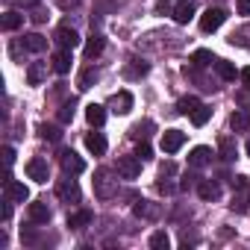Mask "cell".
I'll return each mask as SVG.
<instances>
[{
  "label": "cell",
  "instance_id": "obj_1",
  "mask_svg": "<svg viewBox=\"0 0 250 250\" xmlns=\"http://www.w3.org/2000/svg\"><path fill=\"white\" fill-rule=\"evenodd\" d=\"M94 194H97L100 200H109V197L118 194V180H112V171L100 168V171L94 174Z\"/></svg>",
  "mask_w": 250,
  "mask_h": 250
},
{
  "label": "cell",
  "instance_id": "obj_2",
  "mask_svg": "<svg viewBox=\"0 0 250 250\" xmlns=\"http://www.w3.org/2000/svg\"><path fill=\"white\" fill-rule=\"evenodd\" d=\"M115 171H118L121 180H136V177L142 174V159H139L136 153H133V156H121L118 165H115Z\"/></svg>",
  "mask_w": 250,
  "mask_h": 250
},
{
  "label": "cell",
  "instance_id": "obj_3",
  "mask_svg": "<svg viewBox=\"0 0 250 250\" xmlns=\"http://www.w3.org/2000/svg\"><path fill=\"white\" fill-rule=\"evenodd\" d=\"M224 21H227V12L218 9V6H209V9L200 15V30H203V33H215Z\"/></svg>",
  "mask_w": 250,
  "mask_h": 250
},
{
  "label": "cell",
  "instance_id": "obj_4",
  "mask_svg": "<svg viewBox=\"0 0 250 250\" xmlns=\"http://www.w3.org/2000/svg\"><path fill=\"white\" fill-rule=\"evenodd\" d=\"M59 165H62V171H65V174H71V177H77V174H83V171H85L83 156H77L74 150H59Z\"/></svg>",
  "mask_w": 250,
  "mask_h": 250
},
{
  "label": "cell",
  "instance_id": "obj_5",
  "mask_svg": "<svg viewBox=\"0 0 250 250\" xmlns=\"http://www.w3.org/2000/svg\"><path fill=\"white\" fill-rule=\"evenodd\" d=\"M56 197L65 200V203H80L83 191H80V186H77L74 180H59V183H56Z\"/></svg>",
  "mask_w": 250,
  "mask_h": 250
},
{
  "label": "cell",
  "instance_id": "obj_6",
  "mask_svg": "<svg viewBox=\"0 0 250 250\" xmlns=\"http://www.w3.org/2000/svg\"><path fill=\"white\" fill-rule=\"evenodd\" d=\"M56 44L59 47H68V50H74V47H80V33L74 30V27H68V24H62L59 30H56Z\"/></svg>",
  "mask_w": 250,
  "mask_h": 250
},
{
  "label": "cell",
  "instance_id": "obj_7",
  "mask_svg": "<svg viewBox=\"0 0 250 250\" xmlns=\"http://www.w3.org/2000/svg\"><path fill=\"white\" fill-rule=\"evenodd\" d=\"M27 177L36 180V183H47V177H50V171H47V159H42V156L30 159V162H27Z\"/></svg>",
  "mask_w": 250,
  "mask_h": 250
},
{
  "label": "cell",
  "instance_id": "obj_8",
  "mask_svg": "<svg viewBox=\"0 0 250 250\" xmlns=\"http://www.w3.org/2000/svg\"><path fill=\"white\" fill-rule=\"evenodd\" d=\"M183 145H186V133H180V130L162 133V150H165V153H177Z\"/></svg>",
  "mask_w": 250,
  "mask_h": 250
},
{
  "label": "cell",
  "instance_id": "obj_9",
  "mask_svg": "<svg viewBox=\"0 0 250 250\" xmlns=\"http://www.w3.org/2000/svg\"><path fill=\"white\" fill-rule=\"evenodd\" d=\"M212 147H206V145H200V147H194L191 153H188V165L191 168H206L209 162H212Z\"/></svg>",
  "mask_w": 250,
  "mask_h": 250
},
{
  "label": "cell",
  "instance_id": "obj_10",
  "mask_svg": "<svg viewBox=\"0 0 250 250\" xmlns=\"http://www.w3.org/2000/svg\"><path fill=\"white\" fill-rule=\"evenodd\" d=\"M6 186V197L9 200H15V203H24V200H30V188L24 186V183H18V180H9V183H3Z\"/></svg>",
  "mask_w": 250,
  "mask_h": 250
},
{
  "label": "cell",
  "instance_id": "obj_11",
  "mask_svg": "<svg viewBox=\"0 0 250 250\" xmlns=\"http://www.w3.org/2000/svg\"><path fill=\"white\" fill-rule=\"evenodd\" d=\"M71 65H74V59H71V50H68V47H62V50L53 53V71H56V74H68Z\"/></svg>",
  "mask_w": 250,
  "mask_h": 250
},
{
  "label": "cell",
  "instance_id": "obj_12",
  "mask_svg": "<svg viewBox=\"0 0 250 250\" xmlns=\"http://www.w3.org/2000/svg\"><path fill=\"white\" fill-rule=\"evenodd\" d=\"M194 18V3L191 0H180V3L174 6V21L177 24H188Z\"/></svg>",
  "mask_w": 250,
  "mask_h": 250
},
{
  "label": "cell",
  "instance_id": "obj_13",
  "mask_svg": "<svg viewBox=\"0 0 250 250\" xmlns=\"http://www.w3.org/2000/svg\"><path fill=\"white\" fill-rule=\"evenodd\" d=\"M85 121L91 124V127H103L106 124V109L100 103H88L85 106Z\"/></svg>",
  "mask_w": 250,
  "mask_h": 250
},
{
  "label": "cell",
  "instance_id": "obj_14",
  "mask_svg": "<svg viewBox=\"0 0 250 250\" xmlns=\"http://www.w3.org/2000/svg\"><path fill=\"white\" fill-rule=\"evenodd\" d=\"M44 77H47V62H33V65L27 68V83H30V85H42Z\"/></svg>",
  "mask_w": 250,
  "mask_h": 250
},
{
  "label": "cell",
  "instance_id": "obj_15",
  "mask_svg": "<svg viewBox=\"0 0 250 250\" xmlns=\"http://www.w3.org/2000/svg\"><path fill=\"white\" fill-rule=\"evenodd\" d=\"M197 194H200V200H218L221 197V186L212 183V180H200L197 183Z\"/></svg>",
  "mask_w": 250,
  "mask_h": 250
},
{
  "label": "cell",
  "instance_id": "obj_16",
  "mask_svg": "<svg viewBox=\"0 0 250 250\" xmlns=\"http://www.w3.org/2000/svg\"><path fill=\"white\" fill-rule=\"evenodd\" d=\"M30 221H33V224H47V221H50V209H47L44 200L30 203Z\"/></svg>",
  "mask_w": 250,
  "mask_h": 250
},
{
  "label": "cell",
  "instance_id": "obj_17",
  "mask_svg": "<svg viewBox=\"0 0 250 250\" xmlns=\"http://www.w3.org/2000/svg\"><path fill=\"white\" fill-rule=\"evenodd\" d=\"M94 221V215H91V209H80V212H74V215H68V227L71 229H83V227H88Z\"/></svg>",
  "mask_w": 250,
  "mask_h": 250
},
{
  "label": "cell",
  "instance_id": "obj_18",
  "mask_svg": "<svg viewBox=\"0 0 250 250\" xmlns=\"http://www.w3.org/2000/svg\"><path fill=\"white\" fill-rule=\"evenodd\" d=\"M112 106H115L112 112H118V115H127V112L133 109V94H130V91H121V94H115V97H112Z\"/></svg>",
  "mask_w": 250,
  "mask_h": 250
},
{
  "label": "cell",
  "instance_id": "obj_19",
  "mask_svg": "<svg viewBox=\"0 0 250 250\" xmlns=\"http://www.w3.org/2000/svg\"><path fill=\"white\" fill-rule=\"evenodd\" d=\"M85 147H88V153L103 156V153H106V139H103L100 133H88V136H85Z\"/></svg>",
  "mask_w": 250,
  "mask_h": 250
},
{
  "label": "cell",
  "instance_id": "obj_20",
  "mask_svg": "<svg viewBox=\"0 0 250 250\" xmlns=\"http://www.w3.org/2000/svg\"><path fill=\"white\" fill-rule=\"evenodd\" d=\"M229 127H232L235 133H250V112H232Z\"/></svg>",
  "mask_w": 250,
  "mask_h": 250
},
{
  "label": "cell",
  "instance_id": "obj_21",
  "mask_svg": "<svg viewBox=\"0 0 250 250\" xmlns=\"http://www.w3.org/2000/svg\"><path fill=\"white\" fill-rule=\"evenodd\" d=\"M103 47H106V39H103L100 33H94V36L85 42V56H88V59H94V56H100V53H103Z\"/></svg>",
  "mask_w": 250,
  "mask_h": 250
},
{
  "label": "cell",
  "instance_id": "obj_22",
  "mask_svg": "<svg viewBox=\"0 0 250 250\" xmlns=\"http://www.w3.org/2000/svg\"><path fill=\"white\" fill-rule=\"evenodd\" d=\"M24 47L33 50V53H42V50H47V39L39 36V33H30V36H24Z\"/></svg>",
  "mask_w": 250,
  "mask_h": 250
},
{
  "label": "cell",
  "instance_id": "obj_23",
  "mask_svg": "<svg viewBox=\"0 0 250 250\" xmlns=\"http://www.w3.org/2000/svg\"><path fill=\"white\" fill-rule=\"evenodd\" d=\"M133 212H136L139 218H159V206H153V203H147V200H139V203L133 206Z\"/></svg>",
  "mask_w": 250,
  "mask_h": 250
},
{
  "label": "cell",
  "instance_id": "obj_24",
  "mask_svg": "<svg viewBox=\"0 0 250 250\" xmlns=\"http://www.w3.org/2000/svg\"><path fill=\"white\" fill-rule=\"evenodd\" d=\"M215 71H218V77L221 80H235V65L232 62H224V59H215Z\"/></svg>",
  "mask_w": 250,
  "mask_h": 250
},
{
  "label": "cell",
  "instance_id": "obj_25",
  "mask_svg": "<svg viewBox=\"0 0 250 250\" xmlns=\"http://www.w3.org/2000/svg\"><path fill=\"white\" fill-rule=\"evenodd\" d=\"M21 24H24V15H18V12H6V15H3V21H0V27H3L6 33L18 30Z\"/></svg>",
  "mask_w": 250,
  "mask_h": 250
},
{
  "label": "cell",
  "instance_id": "obj_26",
  "mask_svg": "<svg viewBox=\"0 0 250 250\" xmlns=\"http://www.w3.org/2000/svg\"><path fill=\"white\" fill-rule=\"evenodd\" d=\"M218 150H221V159L224 162H232L235 159V142L232 139H221L218 142Z\"/></svg>",
  "mask_w": 250,
  "mask_h": 250
},
{
  "label": "cell",
  "instance_id": "obj_27",
  "mask_svg": "<svg viewBox=\"0 0 250 250\" xmlns=\"http://www.w3.org/2000/svg\"><path fill=\"white\" fill-rule=\"evenodd\" d=\"M209 118H212V109H209V106H203V103L191 112V124H194V127H203Z\"/></svg>",
  "mask_w": 250,
  "mask_h": 250
},
{
  "label": "cell",
  "instance_id": "obj_28",
  "mask_svg": "<svg viewBox=\"0 0 250 250\" xmlns=\"http://www.w3.org/2000/svg\"><path fill=\"white\" fill-rule=\"evenodd\" d=\"M150 247H153V250H168V247H171V238H168V232H165V229L153 232V235H150Z\"/></svg>",
  "mask_w": 250,
  "mask_h": 250
},
{
  "label": "cell",
  "instance_id": "obj_29",
  "mask_svg": "<svg viewBox=\"0 0 250 250\" xmlns=\"http://www.w3.org/2000/svg\"><path fill=\"white\" fill-rule=\"evenodd\" d=\"M197 106H200V100H197V97H191V94H188V97H183V100H180V103H177V112H183V115H191V112H194V109H197Z\"/></svg>",
  "mask_w": 250,
  "mask_h": 250
},
{
  "label": "cell",
  "instance_id": "obj_30",
  "mask_svg": "<svg viewBox=\"0 0 250 250\" xmlns=\"http://www.w3.org/2000/svg\"><path fill=\"white\" fill-rule=\"evenodd\" d=\"M42 139H44V142H59V139H62V130L53 127V124H44V127H42Z\"/></svg>",
  "mask_w": 250,
  "mask_h": 250
},
{
  "label": "cell",
  "instance_id": "obj_31",
  "mask_svg": "<svg viewBox=\"0 0 250 250\" xmlns=\"http://www.w3.org/2000/svg\"><path fill=\"white\" fill-rule=\"evenodd\" d=\"M147 71H150V65H147L145 59H133V65H130V71H127V74H130V77H145Z\"/></svg>",
  "mask_w": 250,
  "mask_h": 250
},
{
  "label": "cell",
  "instance_id": "obj_32",
  "mask_svg": "<svg viewBox=\"0 0 250 250\" xmlns=\"http://www.w3.org/2000/svg\"><path fill=\"white\" fill-rule=\"evenodd\" d=\"M74 109H77V103H74V100L62 103V109H59V124H71V118H74Z\"/></svg>",
  "mask_w": 250,
  "mask_h": 250
},
{
  "label": "cell",
  "instance_id": "obj_33",
  "mask_svg": "<svg viewBox=\"0 0 250 250\" xmlns=\"http://www.w3.org/2000/svg\"><path fill=\"white\" fill-rule=\"evenodd\" d=\"M194 65H197V68H206V65H215V56H212L209 50H197V53H194Z\"/></svg>",
  "mask_w": 250,
  "mask_h": 250
},
{
  "label": "cell",
  "instance_id": "obj_34",
  "mask_svg": "<svg viewBox=\"0 0 250 250\" xmlns=\"http://www.w3.org/2000/svg\"><path fill=\"white\" fill-rule=\"evenodd\" d=\"M94 83H97V71H91V68H88V71H83V74H80V88H91Z\"/></svg>",
  "mask_w": 250,
  "mask_h": 250
},
{
  "label": "cell",
  "instance_id": "obj_35",
  "mask_svg": "<svg viewBox=\"0 0 250 250\" xmlns=\"http://www.w3.org/2000/svg\"><path fill=\"white\" fill-rule=\"evenodd\" d=\"M136 156H139V159H142V162H147V159H150V156H153V147H150V145H147V142H142V145H139V147H136Z\"/></svg>",
  "mask_w": 250,
  "mask_h": 250
},
{
  "label": "cell",
  "instance_id": "obj_36",
  "mask_svg": "<svg viewBox=\"0 0 250 250\" xmlns=\"http://www.w3.org/2000/svg\"><path fill=\"white\" fill-rule=\"evenodd\" d=\"M21 241H24V244H36V241H39V232H36L33 227H27V229H21Z\"/></svg>",
  "mask_w": 250,
  "mask_h": 250
},
{
  "label": "cell",
  "instance_id": "obj_37",
  "mask_svg": "<svg viewBox=\"0 0 250 250\" xmlns=\"http://www.w3.org/2000/svg\"><path fill=\"white\" fill-rule=\"evenodd\" d=\"M156 188H159L162 194H174V191H177V186H174V183H168L165 177H159V183H156Z\"/></svg>",
  "mask_w": 250,
  "mask_h": 250
},
{
  "label": "cell",
  "instance_id": "obj_38",
  "mask_svg": "<svg viewBox=\"0 0 250 250\" xmlns=\"http://www.w3.org/2000/svg\"><path fill=\"white\" fill-rule=\"evenodd\" d=\"M235 103H238V106H244V109H250V88L238 91V94H235Z\"/></svg>",
  "mask_w": 250,
  "mask_h": 250
},
{
  "label": "cell",
  "instance_id": "obj_39",
  "mask_svg": "<svg viewBox=\"0 0 250 250\" xmlns=\"http://www.w3.org/2000/svg\"><path fill=\"white\" fill-rule=\"evenodd\" d=\"M229 206H232L235 212H244V209H247V197H244V194H238V197H232V203H229Z\"/></svg>",
  "mask_w": 250,
  "mask_h": 250
},
{
  "label": "cell",
  "instance_id": "obj_40",
  "mask_svg": "<svg viewBox=\"0 0 250 250\" xmlns=\"http://www.w3.org/2000/svg\"><path fill=\"white\" fill-rule=\"evenodd\" d=\"M174 174H177V165H174V162H165V165L159 168V177H174Z\"/></svg>",
  "mask_w": 250,
  "mask_h": 250
},
{
  "label": "cell",
  "instance_id": "obj_41",
  "mask_svg": "<svg viewBox=\"0 0 250 250\" xmlns=\"http://www.w3.org/2000/svg\"><path fill=\"white\" fill-rule=\"evenodd\" d=\"M235 12L238 15H250V0H235Z\"/></svg>",
  "mask_w": 250,
  "mask_h": 250
},
{
  "label": "cell",
  "instance_id": "obj_42",
  "mask_svg": "<svg viewBox=\"0 0 250 250\" xmlns=\"http://www.w3.org/2000/svg\"><path fill=\"white\" fill-rule=\"evenodd\" d=\"M229 183H232V188H238V191H244V188H247V177H241V174H238V177H232Z\"/></svg>",
  "mask_w": 250,
  "mask_h": 250
},
{
  "label": "cell",
  "instance_id": "obj_43",
  "mask_svg": "<svg viewBox=\"0 0 250 250\" xmlns=\"http://www.w3.org/2000/svg\"><path fill=\"white\" fill-rule=\"evenodd\" d=\"M3 162H6V168H9V165H12V162H15V150H12V147H9V145H6V147H3Z\"/></svg>",
  "mask_w": 250,
  "mask_h": 250
},
{
  "label": "cell",
  "instance_id": "obj_44",
  "mask_svg": "<svg viewBox=\"0 0 250 250\" xmlns=\"http://www.w3.org/2000/svg\"><path fill=\"white\" fill-rule=\"evenodd\" d=\"M191 186H197V177H194V174H191V177H186V180L180 183V188H183V191H188Z\"/></svg>",
  "mask_w": 250,
  "mask_h": 250
},
{
  "label": "cell",
  "instance_id": "obj_45",
  "mask_svg": "<svg viewBox=\"0 0 250 250\" xmlns=\"http://www.w3.org/2000/svg\"><path fill=\"white\" fill-rule=\"evenodd\" d=\"M238 77H241L244 88H250V68H241V71H238Z\"/></svg>",
  "mask_w": 250,
  "mask_h": 250
},
{
  "label": "cell",
  "instance_id": "obj_46",
  "mask_svg": "<svg viewBox=\"0 0 250 250\" xmlns=\"http://www.w3.org/2000/svg\"><path fill=\"white\" fill-rule=\"evenodd\" d=\"M33 21H36V24H44V21H47V15H44L42 9H36V12H33Z\"/></svg>",
  "mask_w": 250,
  "mask_h": 250
},
{
  "label": "cell",
  "instance_id": "obj_47",
  "mask_svg": "<svg viewBox=\"0 0 250 250\" xmlns=\"http://www.w3.org/2000/svg\"><path fill=\"white\" fill-rule=\"evenodd\" d=\"M62 9H71V6H80V0H59Z\"/></svg>",
  "mask_w": 250,
  "mask_h": 250
},
{
  "label": "cell",
  "instance_id": "obj_48",
  "mask_svg": "<svg viewBox=\"0 0 250 250\" xmlns=\"http://www.w3.org/2000/svg\"><path fill=\"white\" fill-rule=\"evenodd\" d=\"M244 150H247V156H250V142H247V145H244Z\"/></svg>",
  "mask_w": 250,
  "mask_h": 250
},
{
  "label": "cell",
  "instance_id": "obj_49",
  "mask_svg": "<svg viewBox=\"0 0 250 250\" xmlns=\"http://www.w3.org/2000/svg\"><path fill=\"white\" fill-rule=\"evenodd\" d=\"M21 3H36V0H21Z\"/></svg>",
  "mask_w": 250,
  "mask_h": 250
}]
</instances>
